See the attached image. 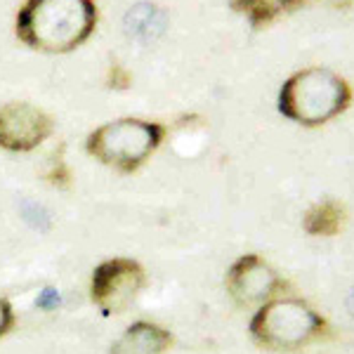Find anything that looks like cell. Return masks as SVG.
Returning <instances> with one entry per match:
<instances>
[{
  "label": "cell",
  "mask_w": 354,
  "mask_h": 354,
  "mask_svg": "<svg viewBox=\"0 0 354 354\" xmlns=\"http://www.w3.org/2000/svg\"><path fill=\"white\" fill-rule=\"evenodd\" d=\"M106 83H109V88L113 90H128L130 83H133V76H130V71L121 62H111L109 71H106Z\"/></svg>",
  "instance_id": "4fadbf2b"
},
{
  "label": "cell",
  "mask_w": 354,
  "mask_h": 354,
  "mask_svg": "<svg viewBox=\"0 0 354 354\" xmlns=\"http://www.w3.org/2000/svg\"><path fill=\"white\" fill-rule=\"evenodd\" d=\"M302 0H232V8L253 26H267L283 12L298 8Z\"/></svg>",
  "instance_id": "9c48e42d"
},
{
  "label": "cell",
  "mask_w": 354,
  "mask_h": 354,
  "mask_svg": "<svg viewBox=\"0 0 354 354\" xmlns=\"http://www.w3.org/2000/svg\"><path fill=\"white\" fill-rule=\"evenodd\" d=\"M38 307H43V310H55L57 305H59V293H57L55 288H45L41 295H38Z\"/></svg>",
  "instance_id": "9a60e30c"
},
{
  "label": "cell",
  "mask_w": 354,
  "mask_h": 354,
  "mask_svg": "<svg viewBox=\"0 0 354 354\" xmlns=\"http://www.w3.org/2000/svg\"><path fill=\"white\" fill-rule=\"evenodd\" d=\"M55 133V118L31 102H8L0 106V149L26 153Z\"/></svg>",
  "instance_id": "8992f818"
},
{
  "label": "cell",
  "mask_w": 354,
  "mask_h": 354,
  "mask_svg": "<svg viewBox=\"0 0 354 354\" xmlns=\"http://www.w3.org/2000/svg\"><path fill=\"white\" fill-rule=\"evenodd\" d=\"M15 326V312H12V305L0 295V338L8 335L10 330Z\"/></svg>",
  "instance_id": "5bb4252c"
},
{
  "label": "cell",
  "mask_w": 354,
  "mask_h": 354,
  "mask_svg": "<svg viewBox=\"0 0 354 354\" xmlns=\"http://www.w3.org/2000/svg\"><path fill=\"white\" fill-rule=\"evenodd\" d=\"M125 28L140 41H153L163 31V15L153 5H135L125 15Z\"/></svg>",
  "instance_id": "8fae6325"
},
{
  "label": "cell",
  "mask_w": 354,
  "mask_h": 354,
  "mask_svg": "<svg viewBox=\"0 0 354 354\" xmlns=\"http://www.w3.org/2000/svg\"><path fill=\"white\" fill-rule=\"evenodd\" d=\"M324 333L326 319L298 298L267 300L250 322V335L270 350H298Z\"/></svg>",
  "instance_id": "277c9868"
},
{
  "label": "cell",
  "mask_w": 354,
  "mask_h": 354,
  "mask_svg": "<svg viewBox=\"0 0 354 354\" xmlns=\"http://www.w3.org/2000/svg\"><path fill=\"white\" fill-rule=\"evenodd\" d=\"M165 125L145 118H118L88 135L85 151L118 173H135L163 145Z\"/></svg>",
  "instance_id": "3957f363"
},
{
  "label": "cell",
  "mask_w": 354,
  "mask_h": 354,
  "mask_svg": "<svg viewBox=\"0 0 354 354\" xmlns=\"http://www.w3.org/2000/svg\"><path fill=\"white\" fill-rule=\"evenodd\" d=\"M345 220V210L335 201H322L305 213L302 227L310 236H335Z\"/></svg>",
  "instance_id": "30bf717a"
},
{
  "label": "cell",
  "mask_w": 354,
  "mask_h": 354,
  "mask_svg": "<svg viewBox=\"0 0 354 354\" xmlns=\"http://www.w3.org/2000/svg\"><path fill=\"white\" fill-rule=\"evenodd\" d=\"M352 90L328 68H305L281 85L279 111L300 125H322L350 106Z\"/></svg>",
  "instance_id": "7a4b0ae2"
},
{
  "label": "cell",
  "mask_w": 354,
  "mask_h": 354,
  "mask_svg": "<svg viewBox=\"0 0 354 354\" xmlns=\"http://www.w3.org/2000/svg\"><path fill=\"white\" fill-rule=\"evenodd\" d=\"M286 283L274 272L272 265H267L260 255L248 253L239 258L227 272V290L234 298V302L241 307L250 305H265L267 300L274 298Z\"/></svg>",
  "instance_id": "52a82bcc"
},
{
  "label": "cell",
  "mask_w": 354,
  "mask_h": 354,
  "mask_svg": "<svg viewBox=\"0 0 354 354\" xmlns=\"http://www.w3.org/2000/svg\"><path fill=\"white\" fill-rule=\"evenodd\" d=\"M45 180H48L53 187H59V189H66V187L71 185V170H68V163H66V156H64V145L48 156Z\"/></svg>",
  "instance_id": "7c38bea8"
},
{
  "label": "cell",
  "mask_w": 354,
  "mask_h": 354,
  "mask_svg": "<svg viewBox=\"0 0 354 354\" xmlns=\"http://www.w3.org/2000/svg\"><path fill=\"white\" fill-rule=\"evenodd\" d=\"M147 274L140 262L130 258H113L95 267L90 279V298L104 317L128 310L142 293Z\"/></svg>",
  "instance_id": "5b68a950"
},
{
  "label": "cell",
  "mask_w": 354,
  "mask_h": 354,
  "mask_svg": "<svg viewBox=\"0 0 354 354\" xmlns=\"http://www.w3.org/2000/svg\"><path fill=\"white\" fill-rule=\"evenodd\" d=\"M95 0H26L17 12V38L31 50L64 55L81 48L97 28Z\"/></svg>",
  "instance_id": "6da1fadb"
},
{
  "label": "cell",
  "mask_w": 354,
  "mask_h": 354,
  "mask_svg": "<svg viewBox=\"0 0 354 354\" xmlns=\"http://www.w3.org/2000/svg\"><path fill=\"white\" fill-rule=\"evenodd\" d=\"M173 345V335L151 322H135L111 345V354H163Z\"/></svg>",
  "instance_id": "ba28073f"
}]
</instances>
